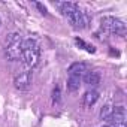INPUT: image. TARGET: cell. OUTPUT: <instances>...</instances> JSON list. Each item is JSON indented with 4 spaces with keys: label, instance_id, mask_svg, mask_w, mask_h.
<instances>
[{
    "label": "cell",
    "instance_id": "1",
    "mask_svg": "<svg viewBox=\"0 0 127 127\" xmlns=\"http://www.w3.org/2000/svg\"><path fill=\"white\" fill-rule=\"evenodd\" d=\"M39 57H40V45L37 43L36 39H26L23 40V46H21V61L23 64L29 69H33L37 63H39Z\"/></svg>",
    "mask_w": 127,
    "mask_h": 127
},
{
    "label": "cell",
    "instance_id": "2",
    "mask_svg": "<svg viewBox=\"0 0 127 127\" xmlns=\"http://www.w3.org/2000/svg\"><path fill=\"white\" fill-rule=\"evenodd\" d=\"M60 8H61L63 15L67 17V20L70 21V24H72L75 29H84V27L87 26L88 18H87V15L79 9L78 5L70 3V2H66V3H61Z\"/></svg>",
    "mask_w": 127,
    "mask_h": 127
},
{
    "label": "cell",
    "instance_id": "3",
    "mask_svg": "<svg viewBox=\"0 0 127 127\" xmlns=\"http://www.w3.org/2000/svg\"><path fill=\"white\" fill-rule=\"evenodd\" d=\"M21 46H23V37L20 33H12L6 39L5 45V57L11 61L18 60L21 57Z\"/></svg>",
    "mask_w": 127,
    "mask_h": 127
},
{
    "label": "cell",
    "instance_id": "4",
    "mask_svg": "<svg viewBox=\"0 0 127 127\" xmlns=\"http://www.w3.org/2000/svg\"><path fill=\"white\" fill-rule=\"evenodd\" d=\"M102 29H105L106 32L112 34H118V36L126 34V24L120 18H115V17H105L102 20Z\"/></svg>",
    "mask_w": 127,
    "mask_h": 127
},
{
    "label": "cell",
    "instance_id": "5",
    "mask_svg": "<svg viewBox=\"0 0 127 127\" xmlns=\"http://www.w3.org/2000/svg\"><path fill=\"white\" fill-rule=\"evenodd\" d=\"M32 81H33V73L30 70H26V72H20L18 75H15L14 85H15V88H18L21 91H26V90L30 88Z\"/></svg>",
    "mask_w": 127,
    "mask_h": 127
},
{
    "label": "cell",
    "instance_id": "6",
    "mask_svg": "<svg viewBox=\"0 0 127 127\" xmlns=\"http://www.w3.org/2000/svg\"><path fill=\"white\" fill-rule=\"evenodd\" d=\"M109 123H112V126H118V124H126V109L123 106H117L114 108L112 114H111V118H109Z\"/></svg>",
    "mask_w": 127,
    "mask_h": 127
},
{
    "label": "cell",
    "instance_id": "7",
    "mask_svg": "<svg viewBox=\"0 0 127 127\" xmlns=\"http://www.w3.org/2000/svg\"><path fill=\"white\" fill-rule=\"evenodd\" d=\"M84 82L90 87H97L100 84V73L97 70H87L84 73Z\"/></svg>",
    "mask_w": 127,
    "mask_h": 127
},
{
    "label": "cell",
    "instance_id": "8",
    "mask_svg": "<svg viewBox=\"0 0 127 127\" xmlns=\"http://www.w3.org/2000/svg\"><path fill=\"white\" fill-rule=\"evenodd\" d=\"M87 70H88V66L85 64V63H79V61H76V63H73V64H70L69 69H67L69 75H76V76H82Z\"/></svg>",
    "mask_w": 127,
    "mask_h": 127
},
{
    "label": "cell",
    "instance_id": "9",
    "mask_svg": "<svg viewBox=\"0 0 127 127\" xmlns=\"http://www.w3.org/2000/svg\"><path fill=\"white\" fill-rule=\"evenodd\" d=\"M97 100H99V93H97L96 90H90V91H87V93L82 96V105H84L85 108L93 106Z\"/></svg>",
    "mask_w": 127,
    "mask_h": 127
},
{
    "label": "cell",
    "instance_id": "10",
    "mask_svg": "<svg viewBox=\"0 0 127 127\" xmlns=\"http://www.w3.org/2000/svg\"><path fill=\"white\" fill-rule=\"evenodd\" d=\"M81 81H82L81 76L69 75V78H67V90L69 91H76L79 88V85H81Z\"/></svg>",
    "mask_w": 127,
    "mask_h": 127
},
{
    "label": "cell",
    "instance_id": "11",
    "mask_svg": "<svg viewBox=\"0 0 127 127\" xmlns=\"http://www.w3.org/2000/svg\"><path fill=\"white\" fill-rule=\"evenodd\" d=\"M112 111H114V108H112V106H109V105L103 106V108H102V111H100V118H102V120H105V121H109Z\"/></svg>",
    "mask_w": 127,
    "mask_h": 127
},
{
    "label": "cell",
    "instance_id": "12",
    "mask_svg": "<svg viewBox=\"0 0 127 127\" xmlns=\"http://www.w3.org/2000/svg\"><path fill=\"white\" fill-rule=\"evenodd\" d=\"M75 42H76V43H78L79 46H82V48H84L85 51H88V52H94V46H91V45H88V43H85V42H84L82 39H79V37H76V39H75Z\"/></svg>",
    "mask_w": 127,
    "mask_h": 127
},
{
    "label": "cell",
    "instance_id": "13",
    "mask_svg": "<svg viewBox=\"0 0 127 127\" xmlns=\"http://www.w3.org/2000/svg\"><path fill=\"white\" fill-rule=\"evenodd\" d=\"M52 99H54V100H57V102L60 100V90H58V87H57V88H54V91H52Z\"/></svg>",
    "mask_w": 127,
    "mask_h": 127
},
{
    "label": "cell",
    "instance_id": "14",
    "mask_svg": "<svg viewBox=\"0 0 127 127\" xmlns=\"http://www.w3.org/2000/svg\"><path fill=\"white\" fill-rule=\"evenodd\" d=\"M36 6L40 9V12H42V14H46V8H45V6H42L40 3H36Z\"/></svg>",
    "mask_w": 127,
    "mask_h": 127
},
{
    "label": "cell",
    "instance_id": "15",
    "mask_svg": "<svg viewBox=\"0 0 127 127\" xmlns=\"http://www.w3.org/2000/svg\"><path fill=\"white\" fill-rule=\"evenodd\" d=\"M103 127H111V126H103Z\"/></svg>",
    "mask_w": 127,
    "mask_h": 127
},
{
    "label": "cell",
    "instance_id": "16",
    "mask_svg": "<svg viewBox=\"0 0 127 127\" xmlns=\"http://www.w3.org/2000/svg\"><path fill=\"white\" fill-rule=\"evenodd\" d=\"M0 24H2V20H0Z\"/></svg>",
    "mask_w": 127,
    "mask_h": 127
}]
</instances>
